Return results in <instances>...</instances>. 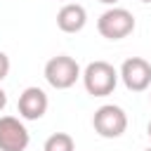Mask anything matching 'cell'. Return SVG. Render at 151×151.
<instances>
[{"mask_svg":"<svg viewBox=\"0 0 151 151\" xmlns=\"http://www.w3.org/2000/svg\"><path fill=\"white\" fill-rule=\"evenodd\" d=\"M80 78H83L87 94H92V97H109L118 85V71L109 61H101V59L90 61L83 68Z\"/></svg>","mask_w":151,"mask_h":151,"instance_id":"1","label":"cell"},{"mask_svg":"<svg viewBox=\"0 0 151 151\" xmlns=\"http://www.w3.org/2000/svg\"><path fill=\"white\" fill-rule=\"evenodd\" d=\"M97 31L106 40H123L134 31V14L125 7H109L97 19Z\"/></svg>","mask_w":151,"mask_h":151,"instance_id":"2","label":"cell"},{"mask_svg":"<svg viewBox=\"0 0 151 151\" xmlns=\"http://www.w3.org/2000/svg\"><path fill=\"white\" fill-rule=\"evenodd\" d=\"M45 80L54 87V90H68L76 85V80L80 78V66L73 57L68 54H57L52 59H47L45 64Z\"/></svg>","mask_w":151,"mask_h":151,"instance_id":"3","label":"cell"},{"mask_svg":"<svg viewBox=\"0 0 151 151\" xmlns=\"http://www.w3.org/2000/svg\"><path fill=\"white\" fill-rule=\"evenodd\" d=\"M92 127L104 139H118L127 130V113L116 104H104L92 116Z\"/></svg>","mask_w":151,"mask_h":151,"instance_id":"4","label":"cell"},{"mask_svg":"<svg viewBox=\"0 0 151 151\" xmlns=\"http://www.w3.org/2000/svg\"><path fill=\"white\" fill-rule=\"evenodd\" d=\"M118 78L130 92H144L151 87V64L142 57H130L120 64Z\"/></svg>","mask_w":151,"mask_h":151,"instance_id":"5","label":"cell"},{"mask_svg":"<svg viewBox=\"0 0 151 151\" xmlns=\"http://www.w3.org/2000/svg\"><path fill=\"white\" fill-rule=\"evenodd\" d=\"M31 144V134L21 118L0 116V151H26Z\"/></svg>","mask_w":151,"mask_h":151,"instance_id":"6","label":"cell"},{"mask_svg":"<svg viewBox=\"0 0 151 151\" xmlns=\"http://www.w3.org/2000/svg\"><path fill=\"white\" fill-rule=\"evenodd\" d=\"M47 106H50V99H47L45 90L38 87V85L26 87L19 94V101H17V111H19L21 120H40L47 113Z\"/></svg>","mask_w":151,"mask_h":151,"instance_id":"7","label":"cell"},{"mask_svg":"<svg viewBox=\"0 0 151 151\" xmlns=\"http://www.w3.org/2000/svg\"><path fill=\"white\" fill-rule=\"evenodd\" d=\"M87 24V9L78 2H66L57 12V26L64 33H80Z\"/></svg>","mask_w":151,"mask_h":151,"instance_id":"8","label":"cell"},{"mask_svg":"<svg viewBox=\"0 0 151 151\" xmlns=\"http://www.w3.org/2000/svg\"><path fill=\"white\" fill-rule=\"evenodd\" d=\"M42 151H76V142L68 132H54L45 139Z\"/></svg>","mask_w":151,"mask_h":151,"instance_id":"9","label":"cell"},{"mask_svg":"<svg viewBox=\"0 0 151 151\" xmlns=\"http://www.w3.org/2000/svg\"><path fill=\"white\" fill-rule=\"evenodd\" d=\"M7 73H9V57L0 50V83L7 78Z\"/></svg>","mask_w":151,"mask_h":151,"instance_id":"10","label":"cell"},{"mask_svg":"<svg viewBox=\"0 0 151 151\" xmlns=\"http://www.w3.org/2000/svg\"><path fill=\"white\" fill-rule=\"evenodd\" d=\"M5 106H7V92L0 87V113L5 111Z\"/></svg>","mask_w":151,"mask_h":151,"instance_id":"11","label":"cell"},{"mask_svg":"<svg viewBox=\"0 0 151 151\" xmlns=\"http://www.w3.org/2000/svg\"><path fill=\"white\" fill-rule=\"evenodd\" d=\"M99 2H104V5H111V7H113V5H116V2H120V0H99Z\"/></svg>","mask_w":151,"mask_h":151,"instance_id":"12","label":"cell"},{"mask_svg":"<svg viewBox=\"0 0 151 151\" xmlns=\"http://www.w3.org/2000/svg\"><path fill=\"white\" fill-rule=\"evenodd\" d=\"M146 134L151 137V120H149V125H146Z\"/></svg>","mask_w":151,"mask_h":151,"instance_id":"13","label":"cell"},{"mask_svg":"<svg viewBox=\"0 0 151 151\" xmlns=\"http://www.w3.org/2000/svg\"><path fill=\"white\" fill-rule=\"evenodd\" d=\"M139 2H151V0H139Z\"/></svg>","mask_w":151,"mask_h":151,"instance_id":"14","label":"cell"},{"mask_svg":"<svg viewBox=\"0 0 151 151\" xmlns=\"http://www.w3.org/2000/svg\"><path fill=\"white\" fill-rule=\"evenodd\" d=\"M144 151H151V146H149V149H144Z\"/></svg>","mask_w":151,"mask_h":151,"instance_id":"15","label":"cell"},{"mask_svg":"<svg viewBox=\"0 0 151 151\" xmlns=\"http://www.w3.org/2000/svg\"><path fill=\"white\" fill-rule=\"evenodd\" d=\"M149 99H151V92H149Z\"/></svg>","mask_w":151,"mask_h":151,"instance_id":"16","label":"cell"}]
</instances>
